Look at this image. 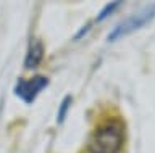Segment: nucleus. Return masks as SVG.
Returning <instances> with one entry per match:
<instances>
[{"label": "nucleus", "instance_id": "f257e3e1", "mask_svg": "<svg viewBox=\"0 0 155 153\" xmlns=\"http://www.w3.org/2000/svg\"><path fill=\"white\" fill-rule=\"evenodd\" d=\"M126 143V126L120 116H108L97 124L87 142L89 153H120Z\"/></svg>", "mask_w": 155, "mask_h": 153}, {"label": "nucleus", "instance_id": "423d86ee", "mask_svg": "<svg viewBox=\"0 0 155 153\" xmlns=\"http://www.w3.org/2000/svg\"><path fill=\"white\" fill-rule=\"evenodd\" d=\"M70 105H71V97L63 98V102L60 105V110H58V123H63V119H65V116H66V111H68V108H70Z\"/></svg>", "mask_w": 155, "mask_h": 153}, {"label": "nucleus", "instance_id": "39448f33", "mask_svg": "<svg viewBox=\"0 0 155 153\" xmlns=\"http://www.w3.org/2000/svg\"><path fill=\"white\" fill-rule=\"evenodd\" d=\"M121 3H123V0H115V2H110L108 5L107 7H104L102 8V11L99 13V16H97V20L95 21H102V20H107V18H108L111 13H113L116 8H118Z\"/></svg>", "mask_w": 155, "mask_h": 153}, {"label": "nucleus", "instance_id": "20e7f679", "mask_svg": "<svg viewBox=\"0 0 155 153\" xmlns=\"http://www.w3.org/2000/svg\"><path fill=\"white\" fill-rule=\"evenodd\" d=\"M44 58V45L39 39H31L28 45V52L24 56V68L34 69L41 65V61Z\"/></svg>", "mask_w": 155, "mask_h": 153}, {"label": "nucleus", "instance_id": "7ed1b4c3", "mask_svg": "<svg viewBox=\"0 0 155 153\" xmlns=\"http://www.w3.org/2000/svg\"><path fill=\"white\" fill-rule=\"evenodd\" d=\"M47 85H48V79L45 76L36 74L29 79L18 81L16 87H15V94H16L23 102L32 103L34 100H36V97L47 87Z\"/></svg>", "mask_w": 155, "mask_h": 153}, {"label": "nucleus", "instance_id": "f03ea898", "mask_svg": "<svg viewBox=\"0 0 155 153\" xmlns=\"http://www.w3.org/2000/svg\"><path fill=\"white\" fill-rule=\"evenodd\" d=\"M153 16H155V3H150V5L140 8V10L137 13H134L133 16L123 20L118 26H115L113 31L108 34V40L110 42L118 40V39H121V37H124V36L131 34V32L137 31L139 27L147 24Z\"/></svg>", "mask_w": 155, "mask_h": 153}]
</instances>
